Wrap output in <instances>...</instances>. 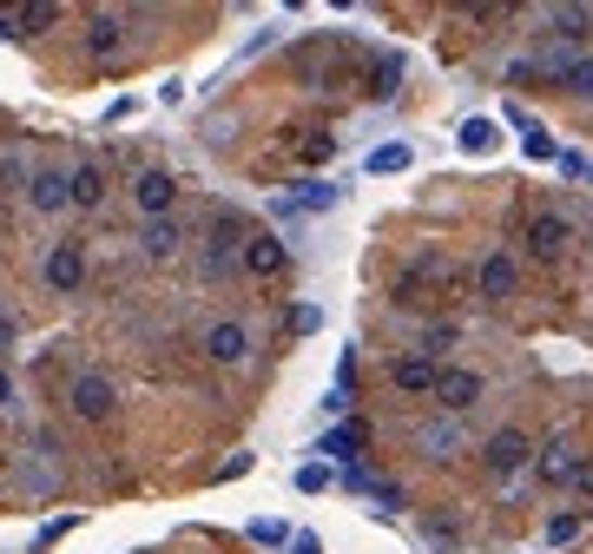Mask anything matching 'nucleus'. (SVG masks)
Returning a JSON list of instances; mask_svg holds the SVG:
<instances>
[{
    "label": "nucleus",
    "mask_w": 593,
    "mask_h": 554,
    "mask_svg": "<svg viewBox=\"0 0 593 554\" xmlns=\"http://www.w3.org/2000/svg\"><path fill=\"white\" fill-rule=\"evenodd\" d=\"M237 475H250V449H237V455L218 468V482H237Z\"/></svg>",
    "instance_id": "29"
},
{
    "label": "nucleus",
    "mask_w": 593,
    "mask_h": 554,
    "mask_svg": "<svg viewBox=\"0 0 593 554\" xmlns=\"http://www.w3.org/2000/svg\"><path fill=\"white\" fill-rule=\"evenodd\" d=\"M528 158H560V152H554V139H547V132H541V126H534V132H528Z\"/></svg>",
    "instance_id": "30"
},
{
    "label": "nucleus",
    "mask_w": 593,
    "mask_h": 554,
    "mask_svg": "<svg viewBox=\"0 0 593 554\" xmlns=\"http://www.w3.org/2000/svg\"><path fill=\"white\" fill-rule=\"evenodd\" d=\"M40 278H47V291L73 297L79 284H87V245H73V237H60V245L47 252V265H40Z\"/></svg>",
    "instance_id": "3"
},
{
    "label": "nucleus",
    "mask_w": 593,
    "mask_h": 554,
    "mask_svg": "<svg viewBox=\"0 0 593 554\" xmlns=\"http://www.w3.org/2000/svg\"><path fill=\"white\" fill-rule=\"evenodd\" d=\"M291 554H323V541H317V534H297V541H291Z\"/></svg>",
    "instance_id": "35"
},
{
    "label": "nucleus",
    "mask_w": 593,
    "mask_h": 554,
    "mask_svg": "<svg viewBox=\"0 0 593 554\" xmlns=\"http://www.w3.org/2000/svg\"><path fill=\"white\" fill-rule=\"evenodd\" d=\"M409 166V145H376L370 152V172H402Z\"/></svg>",
    "instance_id": "24"
},
{
    "label": "nucleus",
    "mask_w": 593,
    "mask_h": 554,
    "mask_svg": "<svg viewBox=\"0 0 593 554\" xmlns=\"http://www.w3.org/2000/svg\"><path fill=\"white\" fill-rule=\"evenodd\" d=\"M363 449H370V429H363V423H336V429L317 442V455H336V462H357Z\"/></svg>",
    "instance_id": "16"
},
{
    "label": "nucleus",
    "mask_w": 593,
    "mask_h": 554,
    "mask_svg": "<svg viewBox=\"0 0 593 554\" xmlns=\"http://www.w3.org/2000/svg\"><path fill=\"white\" fill-rule=\"evenodd\" d=\"M284 265H291L284 237H271V231H250V245H244V271H250V278H284Z\"/></svg>",
    "instance_id": "8"
},
{
    "label": "nucleus",
    "mask_w": 593,
    "mask_h": 554,
    "mask_svg": "<svg viewBox=\"0 0 593 554\" xmlns=\"http://www.w3.org/2000/svg\"><path fill=\"white\" fill-rule=\"evenodd\" d=\"M573 528H580V521H573V515H554V521H547V541H554V547H560V541H573Z\"/></svg>",
    "instance_id": "31"
},
{
    "label": "nucleus",
    "mask_w": 593,
    "mask_h": 554,
    "mask_svg": "<svg viewBox=\"0 0 593 554\" xmlns=\"http://www.w3.org/2000/svg\"><path fill=\"white\" fill-rule=\"evenodd\" d=\"M60 534H73V515H60V521H47V528H40V534H34V547H53V541H60Z\"/></svg>",
    "instance_id": "28"
},
{
    "label": "nucleus",
    "mask_w": 593,
    "mask_h": 554,
    "mask_svg": "<svg viewBox=\"0 0 593 554\" xmlns=\"http://www.w3.org/2000/svg\"><path fill=\"white\" fill-rule=\"evenodd\" d=\"M87 53L93 60H119L126 53V14H87Z\"/></svg>",
    "instance_id": "9"
},
{
    "label": "nucleus",
    "mask_w": 593,
    "mask_h": 554,
    "mask_svg": "<svg viewBox=\"0 0 593 554\" xmlns=\"http://www.w3.org/2000/svg\"><path fill=\"white\" fill-rule=\"evenodd\" d=\"M8 337H14V317H8V310H0V344H8Z\"/></svg>",
    "instance_id": "37"
},
{
    "label": "nucleus",
    "mask_w": 593,
    "mask_h": 554,
    "mask_svg": "<svg viewBox=\"0 0 593 554\" xmlns=\"http://www.w3.org/2000/svg\"><path fill=\"white\" fill-rule=\"evenodd\" d=\"M0 40H27L21 34V14H0Z\"/></svg>",
    "instance_id": "34"
},
{
    "label": "nucleus",
    "mask_w": 593,
    "mask_h": 554,
    "mask_svg": "<svg viewBox=\"0 0 593 554\" xmlns=\"http://www.w3.org/2000/svg\"><path fill=\"white\" fill-rule=\"evenodd\" d=\"M494 145H501V139H494V126H488V119H468V126H462V152H475V158H488Z\"/></svg>",
    "instance_id": "22"
},
{
    "label": "nucleus",
    "mask_w": 593,
    "mask_h": 554,
    "mask_svg": "<svg viewBox=\"0 0 593 554\" xmlns=\"http://www.w3.org/2000/svg\"><path fill=\"white\" fill-rule=\"evenodd\" d=\"M567 245H573V224H567L560 211H534V218H528V252H534L541 265H560Z\"/></svg>",
    "instance_id": "5"
},
{
    "label": "nucleus",
    "mask_w": 593,
    "mask_h": 554,
    "mask_svg": "<svg viewBox=\"0 0 593 554\" xmlns=\"http://www.w3.org/2000/svg\"><path fill=\"white\" fill-rule=\"evenodd\" d=\"M27 205H34V211H66V205H73L66 172H60V166H40V172L27 179Z\"/></svg>",
    "instance_id": "10"
},
{
    "label": "nucleus",
    "mask_w": 593,
    "mask_h": 554,
    "mask_svg": "<svg viewBox=\"0 0 593 554\" xmlns=\"http://www.w3.org/2000/svg\"><path fill=\"white\" fill-rule=\"evenodd\" d=\"M250 350H258V344H250V331L237 324V317H218V324L205 331V357H211L218 370H244Z\"/></svg>",
    "instance_id": "2"
},
{
    "label": "nucleus",
    "mask_w": 593,
    "mask_h": 554,
    "mask_svg": "<svg viewBox=\"0 0 593 554\" xmlns=\"http://www.w3.org/2000/svg\"><path fill=\"white\" fill-rule=\"evenodd\" d=\"M436 376H442V370H436L429 357H396V363H389V383H396V389H429V396H436Z\"/></svg>",
    "instance_id": "18"
},
{
    "label": "nucleus",
    "mask_w": 593,
    "mask_h": 554,
    "mask_svg": "<svg viewBox=\"0 0 593 554\" xmlns=\"http://www.w3.org/2000/svg\"><path fill=\"white\" fill-rule=\"evenodd\" d=\"M515 284H521V271H515V258H507V252H488L481 258V297L488 304H507V297H515Z\"/></svg>",
    "instance_id": "12"
},
{
    "label": "nucleus",
    "mask_w": 593,
    "mask_h": 554,
    "mask_svg": "<svg viewBox=\"0 0 593 554\" xmlns=\"http://www.w3.org/2000/svg\"><path fill=\"white\" fill-rule=\"evenodd\" d=\"M396 87H402V53H376V66H370V93L389 100Z\"/></svg>",
    "instance_id": "20"
},
{
    "label": "nucleus",
    "mask_w": 593,
    "mask_h": 554,
    "mask_svg": "<svg viewBox=\"0 0 593 554\" xmlns=\"http://www.w3.org/2000/svg\"><path fill=\"white\" fill-rule=\"evenodd\" d=\"M436 403H442V416L475 410V403H481V376H475V370H442V376H436Z\"/></svg>",
    "instance_id": "7"
},
{
    "label": "nucleus",
    "mask_w": 593,
    "mask_h": 554,
    "mask_svg": "<svg viewBox=\"0 0 593 554\" xmlns=\"http://www.w3.org/2000/svg\"><path fill=\"white\" fill-rule=\"evenodd\" d=\"M573 468H580V455H573V442H547V449H534V475H541V482L547 489H567L573 482Z\"/></svg>",
    "instance_id": "11"
},
{
    "label": "nucleus",
    "mask_w": 593,
    "mask_h": 554,
    "mask_svg": "<svg viewBox=\"0 0 593 554\" xmlns=\"http://www.w3.org/2000/svg\"><path fill=\"white\" fill-rule=\"evenodd\" d=\"M415 449L429 455V462H449V455L462 449V423H455V416H436V423H422V429H415Z\"/></svg>",
    "instance_id": "13"
},
{
    "label": "nucleus",
    "mask_w": 593,
    "mask_h": 554,
    "mask_svg": "<svg viewBox=\"0 0 593 554\" xmlns=\"http://www.w3.org/2000/svg\"><path fill=\"white\" fill-rule=\"evenodd\" d=\"M66 410H73L79 423H106V416L119 410V389H113L100 370H79V376H73V389H66Z\"/></svg>",
    "instance_id": "1"
},
{
    "label": "nucleus",
    "mask_w": 593,
    "mask_h": 554,
    "mask_svg": "<svg viewBox=\"0 0 593 554\" xmlns=\"http://www.w3.org/2000/svg\"><path fill=\"white\" fill-rule=\"evenodd\" d=\"M547 21H554V34H560V40H580V27H586L593 14H586V8H554Z\"/></svg>",
    "instance_id": "23"
},
{
    "label": "nucleus",
    "mask_w": 593,
    "mask_h": 554,
    "mask_svg": "<svg viewBox=\"0 0 593 554\" xmlns=\"http://www.w3.org/2000/svg\"><path fill=\"white\" fill-rule=\"evenodd\" d=\"M21 14V34H47L60 27V0H34V8H14Z\"/></svg>",
    "instance_id": "21"
},
{
    "label": "nucleus",
    "mask_w": 593,
    "mask_h": 554,
    "mask_svg": "<svg viewBox=\"0 0 593 554\" xmlns=\"http://www.w3.org/2000/svg\"><path fill=\"white\" fill-rule=\"evenodd\" d=\"M179 245H185V231H179L172 218H152V224L139 231V252H145L152 265H165V258H179Z\"/></svg>",
    "instance_id": "14"
},
{
    "label": "nucleus",
    "mask_w": 593,
    "mask_h": 554,
    "mask_svg": "<svg viewBox=\"0 0 593 554\" xmlns=\"http://www.w3.org/2000/svg\"><path fill=\"white\" fill-rule=\"evenodd\" d=\"M528 462H534V442H528L521 429H494V436H488V475H494V482L521 475Z\"/></svg>",
    "instance_id": "6"
},
{
    "label": "nucleus",
    "mask_w": 593,
    "mask_h": 554,
    "mask_svg": "<svg viewBox=\"0 0 593 554\" xmlns=\"http://www.w3.org/2000/svg\"><path fill=\"white\" fill-rule=\"evenodd\" d=\"M330 211L336 205V185H323V179H310V185H297V198H278V211Z\"/></svg>",
    "instance_id": "19"
},
{
    "label": "nucleus",
    "mask_w": 593,
    "mask_h": 554,
    "mask_svg": "<svg viewBox=\"0 0 593 554\" xmlns=\"http://www.w3.org/2000/svg\"><path fill=\"white\" fill-rule=\"evenodd\" d=\"M132 205H139L145 224H152V218H172V205H179V179H172V172H158V166H145V172L132 179Z\"/></svg>",
    "instance_id": "4"
},
{
    "label": "nucleus",
    "mask_w": 593,
    "mask_h": 554,
    "mask_svg": "<svg viewBox=\"0 0 593 554\" xmlns=\"http://www.w3.org/2000/svg\"><path fill=\"white\" fill-rule=\"evenodd\" d=\"M323 324V310L317 304H304V310H291V331H317Z\"/></svg>",
    "instance_id": "32"
},
{
    "label": "nucleus",
    "mask_w": 593,
    "mask_h": 554,
    "mask_svg": "<svg viewBox=\"0 0 593 554\" xmlns=\"http://www.w3.org/2000/svg\"><path fill=\"white\" fill-rule=\"evenodd\" d=\"M250 541H258V547H284V521H250Z\"/></svg>",
    "instance_id": "26"
},
{
    "label": "nucleus",
    "mask_w": 593,
    "mask_h": 554,
    "mask_svg": "<svg viewBox=\"0 0 593 554\" xmlns=\"http://www.w3.org/2000/svg\"><path fill=\"white\" fill-rule=\"evenodd\" d=\"M297 489H304V495H323V489H330V468H323V462H304V468H297Z\"/></svg>",
    "instance_id": "25"
},
{
    "label": "nucleus",
    "mask_w": 593,
    "mask_h": 554,
    "mask_svg": "<svg viewBox=\"0 0 593 554\" xmlns=\"http://www.w3.org/2000/svg\"><path fill=\"white\" fill-rule=\"evenodd\" d=\"M66 185H73V205H79V211H100V205H106V172H100V166H73Z\"/></svg>",
    "instance_id": "17"
},
{
    "label": "nucleus",
    "mask_w": 593,
    "mask_h": 554,
    "mask_svg": "<svg viewBox=\"0 0 593 554\" xmlns=\"http://www.w3.org/2000/svg\"><path fill=\"white\" fill-rule=\"evenodd\" d=\"M8 403H14V376H8V370H0V410H8Z\"/></svg>",
    "instance_id": "36"
},
{
    "label": "nucleus",
    "mask_w": 593,
    "mask_h": 554,
    "mask_svg": "<svg viewBox=\"0 0 593 554\" xmlns=\"http://www.w3.org/2000/svg\"><path fill=\"white\" fill-rule=\"evenodd\" d=\"M330 152H336V139H330V132H310V139H304V158H310V166H323Z\"/></svg>",
    "instance_id": "27"
},
{
    "label": "nucleus",
    "mask_w": 593,
    "mask_h": 554,
    "mask_svg": "<svg viewBox=\"0 0 593 554\" xmlns=\"http://www.w3.org/2000/svg\"><path fill=\"white\" fill-rule=\"evenodd\" d=\"M547 73H554V87H560V93L593 100V60H567V53H554V60H547Z\"/></svg>",
    "instance_id": "15"
},
{
    "label": "nucleus",
    "mask_w": 593,
    "mask_h": 554,
    "mask_svg": "<svg viewBox=\"0 0 593 554\" xmlns=\"http://www.w3.org/2000/svg\"><path fill=\"white\" fill-rule=\"evenodd\" d=\"M567 489H580V495H593V455H580V468H573V482Z\"/></svg>",
    "instance_id": "33"
}]
</instances>
